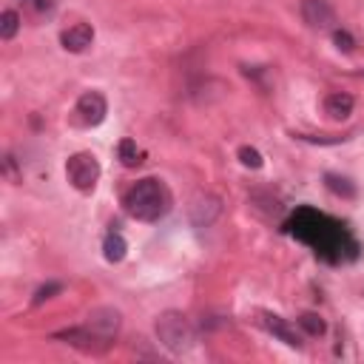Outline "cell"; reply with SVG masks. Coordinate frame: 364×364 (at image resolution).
Wrapping results in <instances>:
<instances>
[{"instance_id":"obj_1","label":"cell","mask_w":364,"mask_h":364,"mask_svg":"<svg viewBox=\"0 0 364 364\" xmlns=\"http://www.w3.org/2000/svg\"><path fill=\"white\" fill-rule=\"evenodd\" d=\"M122 205H125V213L136 222H159L171 210V191L165 188L162 179L145 176L125 191Z\"/></svg>"},{"instance_id":"obj_2","label":"cell","mask_w":364,"mask_h":364,"mask_svg":"<svg viewBox=\"0 0 364 364\" xmlns=\"http://www.w3.org/2000/svg\"><path fill=\"white\" fill-rule=\"evenodd\" d=\"M154 330H156V341H159L168 353H173V355L188 353V350L193 347V341H196L188 316L179 313V310H165V313L156 318Z\"/></svg>"},{"instance_id":"obj_3","label":"cell","mask_w":364,"mask_h":364,"mask_svg":"<svg viewBox=\"0 0 364 364\" xmlns=\"http://www.w3.org/2000/svg\"><path fill=\"white\" fill-rule=\"evenodd\" d=\"M65 176H68V182H71L77 191L91 193L94 185H97V179H100V162H97V156L88 154V151L71 154L68 162H65Z\"/></svg>"},{"instance_id":"obj_4","label":"cell","mask_w":364,"mask_h":364,"mask_svg":"<svg viewBox=\"0 0 364 364\" xmlns=\"http://www.w3.org/2000/svg\"><path fill=\"white\" fill-rule=\"evenodd\" d=\"M54 338H63L68 347H77L82 353H91V355H102L111 341H105L102 336H97L94 330H88L85 324L82 327H71V330H63V333H54Z\"/></svg>"},{"instance_id":"obj_5","label":"cell","mask_w":364,"mask_h":364,"mask_svg":"<svg viewBox=\"0 0 364 364\" xmlns=\"http://www.w3.org/2000/svg\"><path fill=\"white\" fill-rule=\"evenodd\" d=\"M119 324H122V313L117 307H94L88 316H85V327L94 330L97 336H102L105 341L114 344L117 333H119Z\"/></svg>"},{"instance_id":"obj_6","label":"cell","mask_w":364,"mask_h":364,"mask_svg":"<svg viewBox=\"0 0 364 364\" xmlns=\"http://www.w3.org/2000/svg\"><path fill=\"white\" fill-rule=\"evenodd\" d=\"M74 114H77V119H80L82 125H100V122L105 119V114H108V102H105V97H102L100 91H85V94L77 100Z\"/></svg>"},{"instance_id":"obj_7","label":"cell","mask_w":364,"mask_h":364,"mask_svg":"<svg viewBox=\"0 0 364 364\" xmlns=\"http://www.w3.org/2000/svg\"><path fill=\"white\" fill-rule=\"evenodd\" d=\"M301 20L310 28H333L336 9L327 0H301Z\"/></svg>"},{"instance_id":"obj_8","label":"cell","mask_w":364,"mask_h":364,"mask_svg":"<svg viewBox=\"0 0 364 364\" xmlns=\"http://www.w3.org/2000/svg\"><path fill=\"white\" fill-rule=\"evenodd\" d=\"M60 43H63L65 51L80 54V51H85V48L94 43V28H91L88 23H74V26H68V28L60 34Z\"/></svg>"},{"instance_id":"obj_9","label":"cell","mask_w":364,"mask_h":364,"mask_svg":"<svg viewBox=\"0 0 364 364\" xmlns=\"http://www.w3.org/2000/svg\"><path fill=\"white\" fill-rule=\"evenodd\" d=\"M219 210H222V202H219L216 196L205 193V196H196V199H193V205H191V219H193V225L208 228V225L219 216Z\"/></svg>"},{"instance_id":"obj_10","label":"cell","mask_w":364,"mask_h":364,"mask_svg":"<svg viewBox=\"0 0 364 364\" xmlns=\"http://www.w3.org/2000/svg\"><path fill=\"white\" fill-rule=\"evenodd\" d=\"M262 324L279 338V341H284L287 347H296V350H301V338L296 336V330L282 318V316H276V313H262Z\"/></svg>"},{"instance_id":"obj_11","label":"cell","mask_w":364,"mask_h":364,"mask_svg":"<svg viewBox=\"0 0 364 364\" xmlns=\"http://www.w3.org/2000/svg\"><path fill=\"white\" fill-rule=\"evenodd\" d=\"M324 111H327V117H333V119H347V117L353 114V97L344 94V91H333V94H327V100H324Z\"/></svg>"},{"instance_id":"obj_12","label":"cell","mask_w":364,"mask_h":364,"mask_svg":"<svg viewBox=\"0 0 364 364\" xmlns=\"http://www.w3.org/2000/svg\"><path fill=\"white\" fill-rule=\"evenodd\" d=\"M117 156H119V162H122L125 168H136V165L142 162V151L136 148L134 139H122V142L117 145Z\"/></svg>"},{"instance_id":"obj_13","label":"cell","mask_w":364,"mask_h":364,"mask_svg":"<svg viewBox=\"0 0 364 364\" xmlns=\"http://www.w3.org/2000/svg\"><path fill=\"white\" fill-rule=\"evenodd\" d=\"M102 250H105V259H108V262H122L128 245H125V239H122L119 233H108L105 242H102Z\"/></svg>"},{"instance_id":"obj_14","label":"cell","mask_w":364,"mask_h":364,"mask_svg":"<svg viewBox=\"0 0 364 364\" xmlns=\"http://www.w3.org/2000/svg\"><path fill=\"white\" fill-rule=\"evenodd\" d=\"M17 28H20V14H17L14 9H6V11L0 14V37H3V40H11V37L17 34Z\"/></svg>"},{"instance_id":"obj_15","label":"cell","mask_w":364,"mask_h":364,"mask_svg":"<svg viewBox=\"0 0 364 364\" xmlns=\"http://www.w3.org/2000/svg\"><path fill=\"white\" fill-rule=\"evenodd\" d=\"M324 179H327V188H330L336 196H344V199H353V196H355V188L350 185V179H344V176H338V173H327Z\"/></svg>"},{"instance_id":"obj_16","label":"cell","mask_w":364,"mask_h":364,"mask_svg":"<svg viewBox=\"0 0 364 364\" xmlns=\"http://www.w3.org/2000/svg\"><path fill=\"white\" fill-rule=\"evenodd\" d=\"M299 324H301V330H304L307 336H321V333L327 330V324H324V318H321L318 313H301V316H299Z\"/></svg>"},{"instance_id":"obj_17","label":"cell","mask_w":364,"mask_h":364,"mask_svg":"<svg viewBox=\"0 0 364 364\" xmlns=\"http://www.w3.org/2000/svg\"><path fill=\"white\" fill-rule=\"evenodd\" d=\"M239 162L245 168H262V154L256 148H250V145H242L239 148Z\"/></svg>"},{"instance_id":"obj_18","label":"cell","mask_w":364,"mask_h":364,"mask_svg":"<svg viewBox=\"0 0 364 364\" xmlns=\"http://www.w3.org/2000/svg\"><path fill=\"white\" fill-rule=\"evenodd\" d=\"M63 290V284L60 282H48V284H43V287H37V293H34V299H31V304L37 307V304H43V301H48L54 293H60Z\"/></svg>"},{"instance_id":"obj_19","label":"cell","mask_w":364,"mask_h":364,"mask_svg":"<svg viewBox=\"0 0 364 364\" xmlns=\"http://www.w3.org/2000/svg\"><path fill=\"white\" fill-rule=\"evenodd\" d=\"M23 6L28 11H34V14H51L54 6H57V0H23Z\"/></svg>"},{"instance_id":"obj_20","label":"cell","mask_w":364,"mask_h":364,"mask_svg":"<svg viewBox=\"0 0 364 364\" xmlns=\"http://www.w3.org/2000/svg\"><path fill=\"white\" fill-rule=\"evenodd\" d=\"M333 40H336V46H338L341 51H347V54H350V51H353V46H355V40H353L344 28H336V31H333Z\"/></svg>"}]
</instances>
